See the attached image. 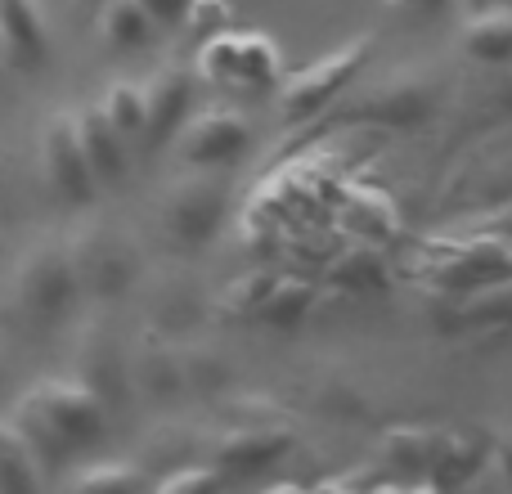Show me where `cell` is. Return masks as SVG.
I'll use <instances>...</instances> for the list:
<instances>
[{"label": "cell", "instance_id": "cell-1", "mask_svg": "<svg viewBox=\"0 0 512 494\" xmlns=\"http://www.w3.org/2000/svg\"><path fill=\"white\" fill-rule=\"evenodd\" d=\"M9 423L18 427L41 472H50L104 436L108 400L90 391L81 378H45L32 391H23Z\"/></svg>", "mask_w": 512, "mask_h": 494}, {"label": "cell", "instance_id": "cell-2", "mask_svg": "<svg viewBox=\"0 0 512 494\" xmlns=\"http://www.w3.org/2000/svg\"><path fill=\"white\" fill-rule=\"evenodd\" d=\"M77 270H72L68 239H41L27 247V256L14 270V306L27 324L54 328L68 319V310L77 306Z\"/></svg>", "mask_w": 512, "mask_h": 494}, {"label": "cell", "instance_id": "cell-3", "mask_svg": "<svg viewBox=\"0 0 512 494\" xmlns=\"http://www.w3.org/2000/svg\"><path fill=\"white\" fill-rule=\"evenodd\" d=\"M369 54H373L369 36H351V41H342L337 50L319 54L315 63H306V68L283 72V81L274 86L283 122H310V117H319L364 68H369Z\"/></svg>", "mask_w": 512, "mask_h": 494}, {"label": "cell", "instance_id": "cell-4", "mask_svg": "<svg viewBox=\"0 0 512 494\" xmlns=\"http://www.w3.org/2000/svg\"><path fill=\"white\" fill-rule=\"evenodd\" d=\"M225 207H230V185L221 176H212V171L185 176L176 185H167V194L158 198V230L180 252H198L221 230Z\"/></svg>", "mask_w": 512, "mask_h": 494}, {"label": "cell", "instance_id": "cell-5", "mask_svg": "<svg viewBox=\"0 0 512 494\" xmlns=\"http://www.w3.org/2000/svg\"><path fill=\"white\" fill-rule=\"evenodd\" d=\"M72 270H77V288L90 297H122L135 279V247L108 225H90V230L68 239Z\"/></svg>", "mask_w": 512, "mask_h": 494}, {"label": "cell", "instance_id": "cell-6", "mask_svg": "<svg viewBox=\"0 0 512 494\" xmlns=\"http://www.w3.org/2000/svg\"><path fill=\"white\" fill-rule=\"evenodd\" d=\"M41 176L50 185V194L68 207H86L95 198V176H90V162L81 153L77 140V122H72V108L45 117L41 126Z\"/></svg>", "mask_w": 512, "mask_h": 494}, {"label": "cell", "instance_id": "cell-7", "mask_svg": "<svg viewBox=\"0 0 512 494\" xmlns=\"http://www.w3.org/2000/svg\"><path fill=\"white\" fill-rule=\"evenodd\" d=\"M252 149V122L239 108H203V113L185 117L180 126V162L198 171H216L225 162H239Z\"/></svg>", "mask_w": 512, "mask_h": 494}, {"label": "cell", "instance_id": "cell-8", "mask_svg": "<svg viewBox=\"0 0 512 494\" xmlns=\"http://www.w3.org/2000/svg\"><path fill=\"white\" fill-rule=\"evenodd\" d=\"M0 59L18 72L50 63V18L41 0H0Z\"/></svg>", "mask_w": 512, "mask_h": 494}, {"label": "cell", "instance_id": "cell-9", "mask_svg": "<svg viewBox=\"0 0 512 494\" xmlns=\"http://www.w3.org/2000/svg\"><path fill=\"white\" fill-rule=\"evenodd\" d=\"M194 90L198 77L180 63H167L144 81V135H149V144L171 140L185 126V117L194 113Z\"/></svg>", "mask_w": 512, "mask_h": 494}, {"label": "cell", "instance_id": "cell-10", "mask_svg": "<svg viewBox=\"0 0 512 494\" xmlns=\"http://www.w3.org/2000/svg\"><path fill=\"white\" fill-rule=\"evenodd\" d=\"M72 122H77V140H81V153H86V162H90L95 185H122L126 171H131L126 140L113 131V122L99 113V104L72 108Z\"/></svg>", "mask_w": 512, "mask_h": 494}, {"label": "cell", "instance_id": "cell-11", "mask_svg": "<svg viewBox=\"0 0 512 494\" xmlns=\"http://www.w3.org/2000/svg\"><path fill=\"white\" fill-rule=\"evenodd\" d=\"M288 450H292L288 432H265V427H256V432H230L216 445L212 468L221 472V477L225 472H234V477H256V472H265L270 463H279Z\"/></svg>", "mask_w": 512, "mask_h": 494}, {"label": "cell", "instance_id": "cell-12", "mask_svg": "<svg viewBox=\"0 0 512 494\" xmlns=\"http://www.w3.org/2000/svg\"><path fill=\"white\" fill-rule=\"evenodd\" d=\"M459 41L463 54H472L477 63H512V5L468 9Z\"/></svg>", "mask_w": 512, "mask_h": 494}, {"label": "cell", "instance_id": "cell-13", "mask_svg": "<svg viewBox=\"0 0 512 494\" xmlns=\"http://www.w3.org/2000/svg\"><path fill=\"white\" fill-rule=\"evenodd\" d=\"M283 50L265 32H234V72L230 86L243 90H274L283 81Z\"/></svg>", "mask_w": 512, "mask_h": 494}, {"label": "cell", "instance_id": "cell-14", "mask_svg": "<svg viewBox=\"0 0 512 494\" xmlns=\"http://www.w3.org/2000/svg\"><path fill=\"white\" fill-rule=\"evenodd\" d=\"M95 32L108 50H144L158 36V23L140 0H99Z\"/></svg>", "mask_w": 512, "mask_h": 494}, {"label": "cell", "instance_id": "cell-15", "mask_svg": "<svg viewBox=\"0 0 512 494\" xmlns=\"http://www.w3.org/2000/svg\"><path fill=\"white\" fill-rule=\"evenodd\" d=\"M481 459H486V445H481L477 436H468V432H436L427 472L436 477V486H463V481L481 468Z\"/></svg>", "mask_w": 512, "mask_h": 494}, {"label": "cell", "instance_id": "cell-16", "mask_svg": "<svg viewBox=\"0 0 512 494\" xmlns=\"http://www.w3.org/2000/svg\"><path fill=\"white\" fill-rule=\"evenodd\" d=\"M0 494H45L41 463L32 459L27 441L9 418H0Z\"/></svg>", "mask_w": 512, "mask_h": 494}, {"label": "cell", "instance_id": "cell-17", "mask_svg": "<svg viewBox=\"0 0 512 494\" xmlns=\"http://www.w3.org/2000/svg\"><path fill=\"white\" fill-rule=\"evenodd\" d=\"M99 113L113 122V131L122 135V140L144 135V81L117 77L113 86L104 90V99H99Z\"/></svg>", "mask_w": 512, "mask_h": 494}, {"label": "cell", "instance_id": "cell-18", "mask_svg": "<svg viewBox=\"0 0 512 494\" xmlns=\"http://www.w3.org/2000/svg\"><path fill=\"white\" fill-rule=\"evenodd\" d=\"M432 445H436L432 427H391V432L382 436V459L396 472H427Z\"/></svg>", "mask_w": 512, "mask_h": 494}, {"label": "cell", "instance_id": "cell-19", "mask_svg": "<svg viewBox=\"0 0 512 494\" xmlns=\"http://www.w3.org/2000/svg\"><path fill=\"white\" fill-rule=\"evenodd\" d=\"M72 494H144V477L131 463H95V468L77 472Z\"/></svg>", "mask_w": 512, "mask_h": 494}, {"label": "cell", "instance_id": "cell-20", "mask_svg": "<svg viewBox=\"0 0 512 494\" xmlns=\"http://www.w3.org/2000/svg\"><path fill=\"white\" fill-rule=\"evenodd\" d=\"M180 27H185V36L194 45H203L234 27V5L230 0H189L185 14H180Z\"/></svg>", "mask_w": 512, "mask_h": 494}, {"label": "cell", "instance_id": "cell-21", "mask_svg": "<svg viewBox=\"0 0 512 494\" xmlns=\"http://www.w3.org/2000/svg\"><path fill=\"white\" fill-rule=\"evenodd\" d=\"M221 472L216 468H180L176 477H167L158 494H221Z\"/></svg>", "mask_w": 512, "mask_h": 494}, {"label": "cell", "instance_id": "cell-22", "mask_svg": "<svg viewBox=\"0 0 512 494\" xmlns=\"http://www.w3.org/2000/svg\"><path fill=\"white\" fill-rule=\"evenodd\" d=\"M140 5L149 9L158 27H171V23H180V14H185L189 0H140Z\"/></svg>", "mask_w": 512, "mask_h": 494}, {"label": "cell", "instance_id": "cell-23", "mask_svg": "<svg viewBox=\"0 0 512 494\" xmlns=\"http://www.w3.org/2000/svg\"><path fill=\"white\" fill-rule=\"evenodd\" d=\"M495 468L504 472V477L512 481V436H504V441L495 445Z\"/></svg>", "mask_w": 512, "mask_h": 494}, {"label": "cell", "instance_id": "cell-24", "mask_svg": "<svg viewBox=\"0 0 512 494\" xmlns=\"http://www.w3.org/2000/svg\"><path fill=\"white\" fill-rule=\"evenodd\" d=\"M391 9H445L454 5V0H387Z\"/></svg>", "mask_w": 512, "mask_h": 494}, {"label": "cell", "instance_id": "cell-25", "mask_svg": "<svg viewBox=\"0 0 512 494\" xmlns=\"http://www.w3.org/2000/svg\"><path fill=\"white\" fill-rule=\"evenodd\" d=\"M459 5H468V9H481V5H512V0H459Z\"/></svg>", "mask_w": 512, "mask_h": 494}, {"label": "cell", "instance_id": "cell-26", "mask_svg": "<svg viewBox=\"0 0 512 494\" xmlns=\"http://www.w3.org/2000/svg\"><path fill=\"white\" fill-rule=\"evenodd\" d=\"M0 90H5V59H0Z\"/></svg>", "mask_w": 512, "mask_h": 494}, {"label": "cell", "instance_id": "cell-27", "mask_svg": "<svg viewBox=\"0 0 512 494\" xmlns=\"http://www.w3.org/2000/svg\"><path fill=\"white\" fill-rule=\"evenodd\" d=\"M418 494H441V490H418Z\"/></svg>", "mask_w": 512, "mask_h": 494}]
</instances>
